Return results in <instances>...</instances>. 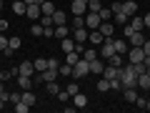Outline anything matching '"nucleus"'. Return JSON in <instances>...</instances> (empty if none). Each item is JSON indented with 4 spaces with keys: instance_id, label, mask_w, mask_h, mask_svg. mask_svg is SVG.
Returning a JSON list of instances; mask_svg holds the SVG:
<instances>
[{
    "instance_id": "nucleus-1",
    "label": "nucleus",
    "mask_w": 150,
    "mask_h": 113,
    "mask_svg": "<svg viewBox=\"0 0 150 113\" xmlns=\"http://www.w3.org/2000/svg\"><path fill=\"white\" fill-rule=\"evenodd\" d=\"M138 30H145V23H143V18L133 15L128 20V25H123V33H125V38H130L133 33H138Z\"/></svg>"
},
{
    "instance_id": "nucleus-2",
    "label": "nucleus",
    "mask_w": 150,
    "mask_h": 113,
    "mask_svg": "<svg viewBox=\"0 0 150 113\" xmlns=\"http://www.w3.org/2000/svg\"><path fill=\"white\" fill-rule=\"evenodd\" d=\"M73 75H75V81H78V78H85V75H90V60H85V58L80 55V60L73 65Z\"/></svg>"
},
{
    "instance_id": "nucleus-3",
    "label": "nucleus",
    "mask_w": 150,
    "mask_h": 113,
    "mask_svg": "<svg viewBox=\"0 0 150 113\" xmlns=\"http://www.w3.org/2000/svg\"><path fill=\"white\" fill-rule=\"evenodd\" d=\"M100 55L103 58H110V55H115V40H112V38H105V40H103V45H100Z\"/></svg>"
},
{
    "instance_id": "nucleus-4",
    "label": "nucleus",
    "mask_w": 150,
    "mask_h": 113,
    "mask_svg": "<svg viewBox=\"0 0 150 113\" xmlns=\"http://www.w3.org/2000/svg\"><path fill=\"white\" fill-rule=\"evenodd\" d=\"M128 58H130V63H143V60H145V50L140 48V45H130Z\"/></svg>"
},
{
    "instance_id": "nucleus-5",
    "label": "nucleus",
    "mask_w": 150,
    "mask_h": 113,
    "mask_svg": "<svg viewBox=\"0 0 150 113\" xmlns=\"http://www.w3.org/2000/svg\"><path fill=\"white\" fill-rule=\"evenodd\" d=\"M83 18H85V28H90V30H98V28H100V23H103L100 15H98V13H90V10H88Z\"/></svg>"
},
{
    "instance_id": "nucleus-6",
    "label": "nucleus",
    "mask_w": 150,
    "mask_h": 113,
    "mask_svg": "<svg viewBox=\"0 0 150 113\" xmlns=\"http://www.w3.org/2000/svg\"><path fill=\"white\" fill-rule=\"evenodd\" d=\"M70 13H73V15H85L88 13V3L85 0H73V3H70Z\"/></svg>"
},
{
    "instance_id": "nucleus-7",
    "label": "nucleus",
    "mask_w": 150,
    "mask_h": 113,
    "mask_svg": "<svg viewBox=\"0 0 150 113\" xmlns=\"http://www.w3.org/2000/svg\"><path fill=\"white\" fill-rule=\"evenodd\" d=\"M103 78H108V81H118V78H120V68H115V65L108 63L105 70H103Z\"/></svg>"
},
{
    "instance_id": "nucleus-8",
    "label": "nucleus",
    "mask_w": 150,
    "mask_h": 113,
    "mask_svg": "<svg viewBox=\"0 0 150 113\" xmlns=\"http://www.w3.org/2000/svg\"><path fill=\"white\" fill-rule=\"evenodd\" d=\"M25 15L30 18L33 23H35V20H40V18H43V10H40V5H35V3H33V5H28V10H25Z\"/></svg>"
},
{
    "instance_id": "nucleus-9",
    "label": "nucleus",
    "mask_w": 150,
    "mask_h": 113,
    "mask_svg": "<svg viewBox=\"0 0 150 113\" xmlns=\"http://www.w3.org/2000/svg\"><path fill=\"white\" fill-rule=\"evenodd\" d=\"M70 33L75 35V43H88V28H70Z\"/></svg>"
},
{
    "instance_id": "nucleus-10",
    "label": "nucleus",
    "mask_w": 150,
    "mask_h": 113,
    "mask_svg": "<svg viewBox=\"0 0 150 113\" xmlns=\"http://www.w3.org/2000/svg\"><path fill=\"white\" fill-rule=\"evenodd\" d=\"M20 91H33V75H15Z\"/></svg>"
},
{
    "instance_id": "nucleus-11",
    "label": "nucleus",
    "mask_w": 150,
    "mask_h": 113,
    "mask_svg": "<svg viewBox=\"0 0 150 113\" xmlns=\"http://www.w3.org/2000/svg\"><path fill=\"white\" fill-rule=\"evenodd\" d=\"M35 73V65L30 63V60H23L20 65H18V75H33Z\"/></svg>"
},
{
    "instance_id": "nucleus-12",
    "label": "nucleus",
    "mask_w": 150,
    "mask_h": 113,
    "mask_svg": "<svg viewBox=\"0 0 150 113\" xmlns=\"http://www.w3.org/2000/svg\"><path fill=\"white\" fill-rule=\"evenodd\" d=\"M103 40H105V35H103L100 30H90V33H88V43H93V45H103Z\"/></svg>"
},
{
    "instance_id": "nucleus-13",
    "label": "nucleus",
    "mask_w": 150,
    "mask_h": 113,
    "mask_svg": "<svg viewBox=\"0 0 150 113\" xmlns=\"http://www.w3.org/2000/svg\"><path fill=\"white\" fill-rule=\"evenodd\" d=\"M145 38H148V35H145L143 30H138V33H133V35L128 38V45H143V43H145Z\"/></svg>"
},
{
    "instance_id": "nucleus-14",
    "label": "nucleus",
    "mask_w": 150,
    "mask_h": 113,
    "mask_svg": "<svg viewBox=\"0 0 150 113\" xmlns=\"http://www.w3.org/2000/svg\"><path fill=\"white\" fill-rule=\"evenodd\" d=\"M135 10H138V3H135V0H123V13H125V15L133 18Z\"/></svg>"
},
{
    "instance_id": "nucleus-15",
    "label": "nucleus",
    "mask_w": 150,
    "mask_h": 113,
    "mask_svg": "<svg viewBox=\"0 0 150 113\" xmlns=\"http://www.w3.org/2000/svg\"><path fill=\"white\" fill-rule=\"evenodd\" d=\"M53 23H55V25H65V23H68V13L55 8V13H53Z\"/></svg>"
},
{
    "instance_id": "nucleus-16",
    "label": "nucleus",
    "mask_w": 150,
    "mask_h": 113,
    "mask_svg": "<svg viewBox=\"0 0 150 113\" xmlns=\"http://www.w3.org/2000/svg\"><path fill=\"white\" fill-rule=\"evenodd\" d=\"M103 70H105V63H103V60H90V73L93 75H103Z\"/></svg>"
},
{
    "instance_id": "nucleus-17",
    "label": "nucleus",
    "mask_w": 150,
    "mask_h": 113,
    "mask_svg": "<svg viewBox=\"0 0 150 113\" xmlns=\"http://www.w3.org/2000/svg\"><path fill=\"white\" fill-rule=\"evenodd\" d=\"M138 88L150 91V73H140V75H138Z\"/></svg>"
},
{
    "instance_id": "nucleus-18",
    "label": "nucleus",
    "mask_w": 150,
    "mask_h": 113,
    "mask_svg": "<svg viewBox=\"0 0 150 113\" xmlns=\"http://www.w3.org/2000/svg\"><path fill=\"white\" fill-rule=\"evenodd\" d=\"M25 10H28L25 0H15V3H13V13H15V15H25Z\"/></svg>"
},
{
    "instance_id": "nucleus-19",
    "label": "nucleus",
    "mask_w": 150,
    "mask_h": 113,
    "mask_svg": "<svg viewBox=\"0 0 150 113\" xmlns=\"http://www.w3.org/2000/svg\"><path fill=\"white\" fill-rule=\"evenodd\" d=\"M60 48H63V53H70V50H75V40L73 38H63V40H60Z\"/></svg>"
},
{
    "instance_id": "nucleus-20",
    "label": "nucleus",
    "mask_w": 150,
    "mask_h": 113,
    "mask_svg": "<svg viewBox=\"0 0 150 113\" xmlns=\"http://www.w3.org/2000/svg\"><path fill=\"white\" fill-rule=\"evenodd\" d=\"M98 30H100V33H103L105 38H112V23H110V20H103Z\"/></svg>"
},
{
    "instance_id": "nucleus-21",
    "label": "nucleus",
    "mask_w": 150,
    "mask_h": 113,
    "mask_svg": "<svg viewBox=\"0 0 150 113\" xmlns=\"http://www.w3.org/2000/svg\"><path fill=\"white\" fill-rule=\"evenodd\" d=\"M73 98H75V108H85V106H88V96H85V93L78 91Z\"/></svg>"
},
{
    "instance_id": "nucleus-22",
    "label": "nucleus",
    "mask_w": 150,
    "mask_h": 113,
    "mask_svg": "<svg viewBox=\"0 0 150 113\" xmlns=\"http://www.w3.org/2000/svg\"><path fill=\"white\" fill-rule=\"evenodd\" d=\"M70 35V25H58L55 28V38L58 40H63V38H68Z\"/></svg>"
},
{
    "instance_id": "nucleus-23",
    "label": "nucleus",
    "mask_w": 150,
    "mask_h": 113,
    "mask_svg": "<svg viewBox=\"0 0 150 113\" xmlns=\"http://www.w3.org/2000/svg\"><path fill=\"white\" fill-rule=\"evenodd\" d=\"M123 98L128 103H135V98H138V91L135 88H123Z\"/></svg>"
},
{
    "instance_id": "nucleus-24",
    "label": "nucleus",
    "mask_w": 150,
    "mask_h": 113,
    "mask_svg": "<svg viewBox=\"0 0 150 113\" xmlns=\"http://www.w3.org/2000/svg\"><path fill=\"white\" fill-rule=\"evenodd\" d=\"M78 60H80V53H78V50H70V53H65V63L75 65Z\"/></svg>"
},
{
    "instance_id": "nucleus-25",
    "label": "nucleus",
    "mask_w": 150,
    "mask_h": 113,
    "mask_svg": "<svg viewBox=\"0 0 150 113\" xmlns=\"http://www.w3.org/2000/svg\"><path fill=\"white\" fill-rule=\"evenodd\" d=\"M30 33H33V38H40V35H43V23L35 20V23L30 25Z\"/></svg>"
},
{
    "instance_id": "nucleus-26",
    "label": "nucleus",
    "mask_w": 150,
    "mask_h": 113,
    "mask_svg": "<svg viewBox=\"0 0 150 113\" xmlns=\"http://www.w3.org/2000/svg\"><path fill=\"white\" fill-rule=\"evenodd\" d=\"M33 65H35V73H43V70H48V58H38Z\"/></svg>"
},
{
    "instance_id": "nucleus-27",
    "label": "nucleus",
    "mask_w": 150,
    "mask_h": 113,
    "mask_svg": "<svg viewBox=\"0 0 150 113\" xmlns=\"http://www.w3.org/2000/svg\"><path fill=\"white\" fill-rule=\"evenodd\" d=\"M95 88H98V91H100V93L110 91V81H108V78H103V75H100V81L95 83Z\"/></svg>"
},
{
    "instance_id": "nucleus-28",
    "label": "nucleus",
    "mask_w": 150,
    "mask_h": 113,
    "mask_svg": "<svg viewBox=\"0 0 150 113\" xmlns=\"http://www.w3.org/2000/svg\"><path fill=\"white\" fill-rule=\"evenodd\" d=\"M115 53H128V43H125V40H120V38H115Z\"/></svg>"
},
{
    "instance_id": "nucleus-29",
    "label": "nucleus",
    "mask_w": 150,
    "mask_h": 113,
    "mask_svg": "<svg viewBox=\"0 0 150 113\" xmlns=\"http://www.w3.org/2000/svg\"><path fill=\"white\" fill-rule=\"evenodd\" d=\"M55 78H58V70H55V68L43 70V81H45V83H48V81H55Z\"/></svg>"
},
{
    "instance_id": "nucleus-30",
    "label": "nucleus",
    "mask_w": 150,
    "mask_h": 113,
    "mask_svg": "<svg viewBox=\"0 0 150 113\" xmlns=\"http://www.w3.org/2000/svg\"><path fill=\"white\" fill-rule=\"evenodd\" d=\"M45 88H48L50 96H58V93H60V86H58L55 81H48V83H45Z\"/></svg>"
},
{
    "instance_id": "nucleus-31",
    "label": "nucleus",
    "mask_w": 150,
    "mask_h": 113,
    "mask_svg": "<svg viewBox=\"0 0 150 113\" xmlns=\"http://www.w3.org/2000/svg\"><path fill=\"white\" fill-rule=\"evenodd\" d=\"M112 15H115V23H120V25H128V20H130V15H125L123 10H120V13H112Z\"/></svg>"
},
{
    "instance_id": "nucleus-32",
    "label": "nucleus",
    "mask_w": 150,
    "mask_h": 113,
    "mask_svg": "<svg viewBox=\"0 0 150 113\" xmlns=\"http://www.w3.org/2000/svg\"><path fill=\"white\" fill-rule=\"evenodd\" d=\"M108 63H110V65H115V68H120V65H123V55H120V53L110 55V58H108Z\"/></svg>"
},
{
    "instance_id": "nucleus-33",
    "label": "nucleus",
    "mask_w": 150,
    "mask_h": 113,
    "mask_svg": "<svg viewBox=\"0 0 150 113\" xmlns=\"http://www.w3.org/2000/svg\"><path fill=\"white\" fill-rule=\"evenodd\" d=\"M40 10H43V15H53V13H55V5H53V3H48V0H45L43 5H40Z\"/></svg>"
},
{
    "instance_id": "nucleus-34",
    "label": "nucleus",
    "mask_w": 150,
    "mask_h": 113,
    "mask_svg": "<svg viewBox=\"0 0 150 113\" xmlns=\"http://www.w3.org/2000/svg\"><path fill=\"white\" fill-rule=\"evenodd\" d=\"M23 101H25L28 106H35V93L33 91H23Z\"/></svg>"
},
{
    "instance_id": "nucleus-35",
    "label": "nucleus",
    "mask_w": 150,
    "mask_h": 113,
    "mask_svg": "<svg viewBox=\"0 0 150 113\" xmlns=\"http://www.w3.org/2000/svg\"><path fill=\"white\" fill-rule=\"evenodd\" d=\"M98 15H100V20H110V18H112V10H110V8H105V5H103L100 10H98Z\"/></svg>"
},
{
    "instance_id": "nucleus-36",
    "label": "nucleus",
    "mask_w": 150,
    "mask_h": 113,
    "mask_svg": "<svg viewBox=\"0 0 150 113\" xmlns=\"http://www.w3.org/2000/svg\"><path fill=\"white\" fill-rule=\"evenodd\" d=\"M100 8H103L100 0H88V10H90V13H98Z\"/></svg>"
},
{
    "instance_id": "nucleus-37",
    "label": "nucleus",
    "mask_w": 150,
    "mask_h": 113,
    "mask_svg": "<svg viewBox=\"0 0 150 113\" xmlns=\"http://www.w3.org/2000/svg\"><path fill=\"white\" fill-rule=\"evenodd\" d=\"M8 45H10L13 50H20V45H23V40H20V38H18V35H13L10 40H8Z\"/></svg>"
},
{
    "instance_id": "nucleus-38",
    "label": "nucleus",
    "mask_w": 150,
    "mask_h": 113,
    "mask_svg": "<svg viewBox=\"0 0 150 113\" xmlns=\"http://www.w3.org/2000/svg\"><path fill=\"white\" fill-rule=\"evenodd\" d=\"M58 75H73V65H70V63L60 65V68H58Z\"/></svg>"
},
{
    "instance_id": "nucleus-39",
    "label": "nucleus",
    "mask_w": 150,
    "mask_h": 113,
    "mask_svg": "<svg viewBox=\"0 0 150 113\" xmlns=\"http://www.w3.org/2000/svg\"><path fill=\"white\" fill-rule=\"evenodd\" d=\"M83 58H85V60H95V58H98V55H95V48H85V50H83Z\"/></svg>"
},
{
    "instance_id": "nucleus-40",
    "label": "nucleus",
    "mask_w": 150,
    "mask_h": 113,
    "mask_svg": "<svg viewBox=\"0 0 150 113\" xmlns=\"http://www.w3.org/2000/svg\"><path fill=\"white\" fill-rule=\"evenodd\" d=\"M30 111V106H28L25 101H20V103H15V113H28Z\"/></svg>"
},
{
    "instance_id": "nucleus-41",
    "label": "nucleus",
    "mask_w": 150,
    "mask_h": 113,
    "mask_svg": "<svg viewBox=\"0 0 150 113\" xmlns=\"http://www.w3.org/2000/svg\"><path fill=\"white\" fill-rule=\"evenodd\" d=\"M43 35L45 38H55V28L53 25H43Z\"/></svg>"
},
{
    "instance_id": "nucleus-42",
    "label": "nucleus",
    "mask_w": 150,
    "mask_h": 113,
    "mask_svg": "<svg viewBox=\"0 0 150 113\" xmlns=\"http://www.w3.org/2000/svg\"><path fill=\"white\" fill-rule=\"evenodd\" d=\"M20 101H23V93L20 91H13L10 93V103H20Z\"/></svg>"
},
{
    "instance_id": "nucleus-43",
    "label": "nucleus",
    "mask_w": 150,
    "mask_h": 113,
    "mask_svg": "<svg viewBox=\"0 0 150 113\" xmlns=\"http://www.w3.org/2000/svg\"><path fill=\"white\" fill-rule=\"evenodd\" d=\"M133 70H135V75L145 73V63H133Z\"/></svg>"
},
{
    "instance_id": "nucleus-44",
    "label": "nucleus",
    "mask_w": 150,
    "mask_h": 113,
    "mask_svg": "<svg viewBox=\"0 0 150 113\" xmlns=\"http://www.w3.org/2000/svg\"><path fill=\"white\" fill-rule=\"evenodd\" d=\"M65 91H68V93H70V98H73V96H75V93L80 91V86H75V83H70V86H68V88H65Z\"/></svg>"
},
{
    "instance_id": "nucleus-45",
    "label": "nucleus",
    "mask_w": 150,
    "mask_h": 113,
    "mask_svg": "<svg viewBox=\"0 0 150 113\" xmlns=\"http://www.w3.org/2000/svg\"><path fill=\"white\" fill-rule=\"evenodd\" d=\"M145 106H148V98H135V108H145Z\"/></svg>"
},
{
    "instance_id": "nucleus-46",
    "label": "nucleus",
    "mask_w": 150,
    "mask_h": 113,
    "mask_svg": "<svg viewBox=\"0 0 150 113\" xmlns=\"http://www.w3.org/2000/svg\"><path fill=\"white\" fill-rule=\"evenodd\" d=\"M40 23H43V25H55V23H53V15H43V18H40Z\"/></svg>"
},
{
    "instance_id": "nucleus-47",
    "label": "nucleus",
    "mask_w": 150,
    "mask_h": 113,
    "mask_svg": "<svg viewBox=\"0 0 150 113\" xmlns=\"http://www.w3.org/2000/svg\"><path fill=\"white\" fill-rule=\"evenodd\" d=\"M8 78H13V70H3V73H0V81H3V83H5Z\"/></svg>"
},
{
    "instance_id": "nucleus-48",
    "label": "nucleus",
    "mask_w": 150,
    "mask_h": 113,
    "mask_svg": "<svg viewBox=\"0 0 150 113\" xmlns=\"http://www.w3.org/2000/svg\"><path fill=\"white\" fill-rule=\"evenodd\" d=\"M140 48H143V50H145V55H150V38H145V43H143V45H140Z\"/></svg>"
},
{
    "instance_id": "nucleus-49",
    "label": "nucleus",
    "mask_w": 150,
    "mask_h": 113,
    "mask_svg": "<svg viewBox=\"0 0 150 113\" xmlns=\"http://www.w3.org/2000/svg\"><path fill=\"white\" fill-rule=\"evenodd\" d=\"M5 48H8V38L0 33V50H5Z\"/></svg>"
},
{
    "instance_id": "nucleus-50",
    "label": "nucleus",
    "mask_w": 150,
    "mask_h": 113,
    "mask_svg": "<svg viewBox=\"0 0 150 113\" xmlns=\"http://www.w3.org/2000/svg\"><path fill=\"white\" fill-rule=\"evenodd\" d=\"M58 98H60V101H68V98H70V93H68V91H63V88H60V93H58Z\"/></svg>"
},
{
    "instance_id": "nucleus-51",
    "label": "nucleus",
    "mask_w": 150,
    "mask_h": 113,
    "mask_svg": "<svg viewBox=\"0 0 150 113\" xmlns=\"http://www.w3.org/2000/svg\"><path fill=\"white\" fill-rule=\"evenodd\" d=\"M8 28H10V23H8V20H0V33H5Z\"/></svg>"
},
{
    "instance_id": "nucleus-52",
    "label": "nucleus",
    "mask_w": 150,
    "mask_h": 113,
    "mask_svg": "<svg viewBox=\"0 0 150 113\" xmlns=\"http://www.w3.org/2000/svg\"><path fill=\"white\" fill-rule=\"evenodd\" d=\"M13 53H15V50H13V48H10V45H8V48H5V50H3V55H5V58H13Z\"/></svg>"
},
{
    "instance_id": "nucleus-53",
    "label": "nucleus",
    "mask_w": 150,
    "mask_h": 113,
    "mask_svg": "<svg viewBox=\"0 0 150 113\" xmlns=\"http://www.w3.org/2000/svg\"><path fill=\"white\" fill-rule=\"evenodd\" d=\"M143 23H145V28H150V13H148V15H143Z\"/></svg>"
},
{
    "instance_id": "nucleus-54",
    "label": "nucleus",
    "mask_w": 150,
    "mask_h": 113,
    "mask_svg": "<svg viewBox=\"0 0 150 113\" xmlns=\"http://www.w3.org/2000/svg\"><path fill=\"white\" fill-rule=\"evenodd\" d=\"M5 103H8V101H3V98H0V111H3V108H5Z\"/></svg>"
},
{
    "instance_id": "nucleus-55",
    "label": "nucleus",
    "mask_w": 150,
    "mask_h": 113,
    "mask_svg": "<svg viewBox=\"0 0 150 113\" xmlns=\"http://www.w3.org/2000/svg\"><path fill=\"white\" fill-rule=\"evenodd\" d=\"M25 3H28V5H33V3H35V5H38V0H25Z\"/></svg>"
},
{
    "instance_id": "nucleus-56",
    "label": "nucleus",
    "mask_w": 150,
    "mask_h": 113,
    "mask_svg": "<svg viewBox=\"0 0 150 113\" xmlns=\"http://www.w3.org/2000/svg\"><path fill=\"white\" fill-rule=\"evenodd\" d=\"M145 108H148V111H150V101H148V106H145Z\"/></svg>"
},
{
    "instance_id": "nucleus-57",
    "label": "nucleus",
    "mask_w": 150,
    "mask_h": 113,
    "mask_svg": "<svg viewBox=\"0 0 150 113\" xmlns=\"http://www.w3.org/2000/svg\"><path fill=\"white\" fill-rule=\"evenodd\" d=\"M0 10H3V0H0Z\"/></svg>"
},
{
    "instance_id": "nucleus-58",
    "label": "nucleus",
    "mask_w": 150,
    "mask_h": 113,
    "mask_svg": "<svg viewBox=\"0 0 150 113\" xmlns=\"http://www.w3.org/2000/svg\"><path fill=\"white\" fill-rule=\"evenodd\" d=\"M145 3H150V0H145Z\"/></svg>"
},
{
    "instance_id": "nucleus-59",
    "label": "nucleus",
    "mask_w": 150,
    "mask_h": 113,
    "mask_svg": "<svg viewBox=\"0 0 150 113\" xmlns=\"http://www.w3.org/2000/svg\"><path fill=\"white\" fill-rule=\"evenodd\" d=\"M148 30H150V28H148ZM148 38H150V35H148Z\"/></svg>"
}]
</instances>
